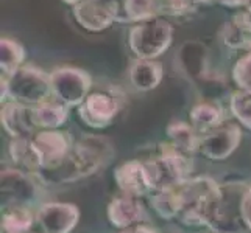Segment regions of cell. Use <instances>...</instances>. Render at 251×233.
Wrapping results in <instances>:
<instances>
[{
  "label": "cell",
  "instance_id": "cell-2",
  "mask_svg": "<svg viewBox=\"0 0 251 233\" xmlns=\"http://www.w3.org/2000/svg\"><path fill=\"white\" fill-rule=\"evenodd\" d=\"M248 187L240 182L220 184L204 209V227L212 233H250L242 214V202Z\"/></svg>",
  "mask_w": 251,
  "mask_h": 233
},
{
  "label": "cell",
  "instance_id": "cell-18",
  "mask_svg": "<svg viewBox=\"0 0 251 233\" xmlns=\"http://www.w3.org/2000/svg\"><path fill=\"white\" fill-rule=\"evenodd\" d=\"M129 83L139 92L156 89L164 78V67L156 59H134L128 70Z\"/></svg>",
  "mask_w": 251,
  "mask_h": 233
},
{
  "label": "cell",
  "instance_id": "cell-4",
  "mask_svg": "<svg viewBox=\"0 0 251 233\" xmlns=\"http://www.w3.org/2000/svg\"><path fill=\"white\" fill-rule=\"evenodd\" d=\"M173 41L172 25L162 19L136 23L128 34V47L137 59H156L170 48Z\"/></svg>",
  "mask_w": 251,
  "mask_h": 233
},
{
  "label": "cell",
  "instance_id": "cell-13",
  "mask_svg": "<svg viewBox=\"0 0 251 233\" xmlns=\"http://www.w3.org/2000/svg\"><path fill=\"white\" fill-rule=\"evenodd\" d=\"M80 221V210L69 202H44L36 209V224L44 233H71Z\"/></svg>",
  "mask_w": 251,
  "mask_h": 233
},
{
  "label": "cell",
  "instance_id": "cell-8",
  "mask_svg": "<svg viewBox=\"0 0 251 233\" xmlns=\"http://www.w3.org/2000/svg\"><path fill=\"white\" fill-rule=\"evenodd\" d=\"M51 97L69 107H78L91 93L92 76L78 67L63 65L50 72Z\"/></svg>",
  "mask_w": 251,
  "mask_h": 233
},
{
  "label": "cell",
  "instance_id": "cell-33",
  "mask_svg": "<svg viewBox=\"0 0 251 233\" xmlns=\"http://www.w3.org/2000/svg\"><path fill=\"white\" fill-rule=\"evenodd\" d=\"M197 3L200 5V3H203V5H214V3H220V0H197Z\"/></svg>",
  "mask_w": 251,
  "mask_h": 233
},
{
  "label": "cell",
  "instance_id": "cell-26",
  "mask_svg": "<svg viewBox=\"0 0 251 233\" xmlns=\"http://www.w3.org/2000/svg\"><path fill=\"white\" fill-rule=\"evenodd\" d=\"M151 205L154 212L158 213V216L167 221L178 219L181 210H183V202H181L176 188L154 193V196L151 197Z\"/></svg>",
  "mask_w": 251,
  "mask_h": 233
},
{
  "label": "cell",
  "instance_id": "cell-14",
  "mask_svg": "<svg viewBox=\"0 0 251 233\" xmlns=\"http://www.w3.org/2000/svg\"><path fill=\"white\" fill-rule=\"evenodd\" d=\"M0 120L6 134L11 139H31L39 131L33 118V106L17 101H6L2 105Z\"/></svg>",
  "mask_w": 251,
  "mask_h": 233
},
{
  "label": "cell",
  "instance_id": "cell-6",
  "mask_svg": "<svg viewBox=\"0 0 251 233\" xmlns=\"http://www.w3.org/2000/svg\"><path fill=\"white\" fill-rule=\"evenodd\" d=\"M219 182L206 176L189 177L183 184H179L176 191L183 202V210L178 221L187 227H203L204 209L219 190Z\"/></svg>",
  "mask_w": 251,
  "mask_h": 233
},
{
  "label": "cell",
  "instance_id": "cell-12",
  "mask_svg": "<svg viewBox=\"0 0 251 233\" xmlns=\"http://www.w3.org/2000/svg\"><path fill=\"white\" fill-rule=\"evenodd\" d=\"M242 142V129L237 123H223L200 137V152L214 162L226 160Z\"/></svg>",
  "mask_w": 251,
  "mask_h": 233
},
{
  "label": "cell",
  "instance_id": "cell-1",
  "mask_svg": "<svg viewBox=\"0 0 251 233\" xmlns=\"http://www.w3.org/2000/svg\"><path fill=\"white\" fill-rule=\"evenodd\" d=\"M112 157L114 146L108 137L89 134L74 143L61 165L53 169H41L36 176L42 184H71L106 167Z\"/></svg>",
  "mask_w": 251,
  "mask_h": 233
},
{
  "label": "cell",
  "instance_id": "cell-15",
  "mask_svg": "<svg viewBox=\"0 0 251 233\" xmlns=\"http://www.w3.org/2000/svg\"><path fill=\"white\" fill-rule=\"evenodd\" d=\"M147 218V210L139 197L119 196L114 197L108 205V219L112 227L126 230L141 226Z\"/></svg>",
  "mask_w": 251,
  "mask_h": 233
},
{
  "label": "cell",
  "instance_id": "cell-19",
  "mask_svg": "<svg viewBox=\"0 0 251 233\" xmlns=\"http://www.w3.org/2000/svg\"><path fill=\"white\" fill-rule=\"evenodd\" d=\"M189 120L195 131L204 135L225 123V112L217 101H201L190 109Z\"/></svg>",
  "mask_w": 251,
  "mask_h": 233
},
{
  "label": "cell",
  "instance_id": "cell-23",
  "mask_svg": "<svg viewBox=\"0 0 251 233\" xmlns=\"http://www.w3.org/2000/svg\"><path fill=\"white\" fill-rule=\"evenodd\" d=\"M25 58H27V51L19 41L2 36L0 39V72H2V76L13 75L17 68L25 64Z\"/></svg>",
  "mask_w": 251,
  "mask_h": 233
},
{
  "label": "cell",
  "instance_id": "cell-16",
  "mask_svg": "<svg viewBox=\"0 0 251 233\" xmlns=\"http://www.w3.org/2000/svg\"><path fill=\"white\" fill-rule=\"evenodd\" d=\"M114 179L119 190L126 196L141 197L153 193L147 176L145 163L141 160H129L122 163L114 171Z\"/></svg>",
  "mask_w": 251,
  "mask_h": 233
},
{
  "label": "cell",
  "instance_id": "cell-10",
  "mask_svg": "<svg viewBox=\"0 0 251 233\" xmlns=\"http://www.w3.org/2000/svg\"><path fill=\"white\" fill-rule=\"evenodd\" d=\"M72 14L81 28L92 33L108 30L114 22L122 21L116 0H81L72 6Z\"/></svg>",
  "mask_w": 251,
  "mask_h": 233
},
{
  "label": "cell",
  "instance_id": "cell-17",
  "mask_svg": "<svg viewBox=\"0 0 251 233\" xmlns=\"http://www.w3.org/2000/svg\"><path fill=\"white\" fill-rule=\"evenodd\" d=\"M223 44L231 50L251 51V14L248 11L236 13L222 28Z\"/></svg>",
  "mask_w": 251,
  "mask_h": 233
},
{
  "label": "cell",
  "instance_id": "cell-25",
  "mask_svg": "<svg viewBox=\"0 0 251 233\" xmlns=\"http://www.w3.org/2000/svg\"><path fill=\"white\" fill-rule=\"evenodd\" d=\"M124 21L141 23L162 14V0H124Z\"/></svg>",
  "mask_w": 251,
  "mask_h": 233
},
{
  "label": "cell",
  "instance_id": "cell-24",
  "mask_svg": "<svg viewBox=\"0 0 251 233\" xmlns=\"http://www.w3.org/2000/svg\"><path fill=\"white\" fill-rule=\"evenodd\" d=\"M36 224V212L24 207L5 209L2 214V233H25Z\"/></svg>",
  "mask_w": 251,
  "mask_h": 233
},
{
  "label": "cell",
  "instance_id": "cell-36",
  "mask_svg": "<svg viewBox=\"0 0 251 233\" xmlns=\"http://www.w3.org/2000/svg\"><path fill=\"white\" fill-rule=\"evenodd\" d=\"M247 11L251 14V0H250V2H248V5H247Z\"/></svg>",
  "mask_w": 251,
  "mask_h": 233
},
{
  "label": "cell",
  "instance_id": "cell-30",
  "mask_svg": "<svg viewBox=\"0 0 251 233\" xmlns=\"http://www.w3.org/2000/svg\"><path fill=\"white\" fill-rule=\"evenodd\" d=\"M242 214H244V219L248 230L251 232V185L248 187L247 193L244 196V202H242Z\"/></svg>",
  "mask_w": 251,
  "mask_h": 233
},
{
  "label": "cell",
  "instance_id": "cell-32",
  "mask_svg": "<svg viewBox=\"0 0 251 233\" xmlns=\"http://www.w3.org/2000/svg\"><path fill=\"white\" fill-rule=\"evenodd\" d=\"M250 0H220V5L226 6V8H240V6H245L248 5Z\"/></svg>",
  "mask_w": 251,
  "mask_h": 233
},
{
  "label": "cell",
  "instance_id": "cell-7",
  "mask_svg": "<svg viewBox=\"0 0 251 233\" xmlns=\"http://www.w3.org/2000/svg\"><path fill=\"white\" fill-rule=\"evenodd\" d=\"M2 182V207L13 209V207H24L31 209L41 199V180L36 174H30L19 168H5L0 174Z\"/></svg>",
  "mask_w": 251,
  "mask_h": 233
},
{
  "label": "cell",
  "instance_id": "cell-22",
  "mask_svg": "<svg viewBox=\"0 0 251 233\" xmlns=\"http://www.w3.org/2000/svg\"><path fill=\"white\" fill-rule=\"evenodd\" d=\"M10 155L16 168L30 174H38L41 171V159L31 139H11Z\"/></svg>",
  "mask_w": 251,
  "mask_h": 233
},
{
  "label": "cell",
  "instance_id": "cell-31",
  "mask_svg": "<svg viewBox=\"0 0 251 233\" xmlns=\"http://www.w3.org/2000/svg\"><path fill=\"white\" fill-rule=\"evenodd\" d=\"M119 233H158L154 229L149 227V226H144V224H141V226H136V227H131V229H126V230H120Z\"/></svg>",
  "mask_w": 251,
  "mask_h": 233
},
{
  "label": "cell",
  "instance_id": "cell-29",
  "mask_svg": "<svg viewBox=\"0 0 251 233\" xmlns=\"http://www.w3.org/2000/svg\"><path fill=\"white\" fill-rule=\"evenodd\" d=\"M197 0H162V14L184 17L197 10Z\"/></svg>",
  "mask_w": 251,
  "mask_h": 233
},
{
  "label": "cell",
  "instance_id": "cell-34",
  "mask_svg": "<svg viewBox=\"0 0 251 233\" xmlns=\"http://www.w3.org/2000/svg\"><path fill=\"white\" fill-rule=\"evenodd\" d=\"M61 2H64V3H67V5H72V6H75L78 2H81V0H61Z\"/></svg>",
  "mask_w": 251,
  "mask_h": 233
},
{
  "label": "cell",
  "instance_id": "cell-27",
  "mask_svg": "<svg viewBox=\"0 0 251 233\" xmlns=\"http://www.w3.org/2000/svg\"><path fill=\"white\" fill-rule=\"evenodd\" d=\"M229 109L237 122L251 131V93L237 89L231 95Z\"/></svg>",
  "mask_w": 251,
  "mask_h": 233
},
{
  "label": "cell",
  "instance_id": "cell-11",
  "mask_svg": "<svg viewBox=\"0 0 251 233\" xmlns=\"http://www.w3.org/2000/svg\"><path fill=\"white\" fill-rule=\"evenodd\" d=\"M41 159V169H53L66 160L74 142L71 135L59 129H42L31 137Z\"/></svg>",
  "mask_w": 251,
  "mask_h": 233
},
{
  "label": "cell",
  "instance_id": "cell-35",
  "mask_svg": "<svg viewBox=\"0 0 251 233\" xmlns=\"http://www.w3.org/2000/svg\"><path fill=\"white\" fill-rule=\"evenodd\" d=\"M25 233H44V230H42L41 227H39V230H36V229H31V230H28V232H25Z\"/></svg>",
  "mask_w": 251,
  "mask_h": 233
},
{
  "label": "cell",
  "instance_id": "cell-21",
  "mask_svg": "<svg viewBox=\"0 0 251 233\" xmlns=\"http://www.w3.org/2000/svg\"><path fill=\"white\" fill-rule=\"evenodd\" d=\"M167 137L169 142L175 146L176 149L187 155L200 151V134L192 127L190 123L181 122V120H173L167 125Z\"/></svg>",
  "mask_w": 251,
  "mask_h": 233
},
{
  "label": "cell",
  "instance_id": "cell-20",
  "mask_svg": "<svg viewBox=\"0 0 251 233\" xmlns=\"http://www.w3.org/2000/svg\"><path fill=\"white\" fill-rule=\"evenodd\" d=\"M33 118L39 129H59L69 118V106L51 97L33 106Z\"/></svg>",
  "mask_w": 251,
  "mask_h": 233
},
{
  "label": "cell",
  "instance_id": "cell-9",
  "mask_svg": "<svg viewBox=\"0 0 251 233\" xmlns=\"http://www.w3.org/2000/svg\"><path fill=\"white\" fill-rule=\"evenodd\" d=\"M120 112V98L114 92H91L78 106V117L92 129H105L112 125Z\"/></svg>",
  "mask_w": 251,
  "mask_h": 233
},
{
  "label": "cell",
  "instance_id": "cell-5",
  "mask_svg": "<svg viewBox=\"0 0 251 233\" xmlns=\"http://www.w3.org/2000/svg\"><path fill=\"white\" fill-rule=\"evenodd\" d=\"M8 101H17L27 106H36L51 98L50 73L33 64H24L21 68L5 76Z\"/></svg>",
  "mask_w": 251,
  "mask_h": 233
},
{
  "label": "cell",
  "instance_id": "cell-3",
  "mask_svg": "<svg viewBox=\"0 0 251 233\" xmlns=\"http://www.w3.org/2000/svg\"><path fill=\"white\" fill-rule=\"evenodd\" d=\"M144 163L153 193L176 188L190 177L194 167L190 155L176 149L170 142L161 143L158 157Z\"/></svg>",
  "mask_w": 251,
  "mask_h": 233
},
{
  "label": "cell",
  "instance_id": "cell-28",
  "mask_svg": "<svg viewBox=\"0 0 251 233\" xmlns=\"http://www.w3.org/2000/svg\"><path fill=\"white\" fill-rule=\"evenodd\" d=\"M232 81L239 90L251 93V51L240 56L232 67Z\"/></svg>",
  "mask_w": 251,
  "mask_h": 233
}]
</instances>
